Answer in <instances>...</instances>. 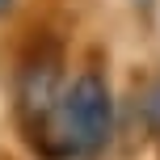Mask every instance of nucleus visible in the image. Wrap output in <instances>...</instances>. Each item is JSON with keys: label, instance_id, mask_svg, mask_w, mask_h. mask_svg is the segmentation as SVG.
<instances>
[{"label": "nucleus", "instance_id": "nucleus-1", "mask_svg": "<svg viewBox=\"0 0 160 160\" xmlns=\"http://www.w3.org/2000/svg\"><path fill=\"white\" fill-rule=\"evenodd\" d=\"M110 127H114V101H110L105 80L93 76V72L76 76V84L55 105L59 152H68V156H97L110 143Z\"/></svg>", "mask_w": 160, "mask_h": 160}, {"label": "nucleus", "instance_id": "nucleus-2", "mask_svg": "<svg viewBox=\"0 0 160 160\" xmlns=\"http://www.w3.org/2000/svg\"><path fill=\"white\" fill-rule=\"evenodd\" d=\"M63 76H59V55L55 51H38L30 63L21 68V84H17V110H21L25 127L38 131L47 118H55V105L63 97Z\"/></svg>", "mask_w": 160, "mask_h": 160}, {"label": "nucleus", "instance_id": "nucleus-3", "mask_svg": "<svg viewBox=\"0 0 160 160\" xmlns=\"http://www.w3.org/2000/svg\"><path fill=\"white\" fill-rule=\"evenodd\" d=\"M143 110H148V122H152V131H160V84H152V88H148Z\"/></svg>", "mask_w": 160, "mask_h": 160}, {"label": "nucleus", "instance_id": "nucleus-4", "mask_svg": "<svg viewBox=\"0 0 160 160\" xmlns=\"http://www.w3.org/2000/svg\"><path fill=\"white\" fill-rule=\"evenodd\" d=\"M8 4H13V0H0V13H4V8H8Z\"/></svg>", "mask_w": 160, "mask_h": 160}]
</instances>
